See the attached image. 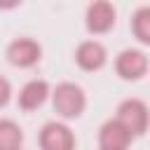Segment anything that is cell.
I'll use <instances>...</instances> for the list:
<instances>
[{"label": "cell", "instance_id": "1", "mask_svg": "<svg viewBox=\"0 0 150 150\" xmlns=\"http://www.w3.org/2000/svg\"><path fill=\"white\" fill-rule=\"evenodd\" d=\"M117 122L131 134L138 136L148 129V108L143 101L138 98H127L120 108H117Z\"/></svg>", "mask_w": 150, "mask_h": 150}, {"label": "cell", "instance_id": "2", "mask_svg": "<svg viewBox=\"0 0 150 150\" xmlns=\"http://www.w3.org/2000/svg\"><path fill=\"white\" fill-rule=\"evenodd\" d=\"M54 108L63 117H77L84 110V94H82V89L77 84H73V82L59 84L56 91H54Z\"/></svg>", "mask_w": 150, "mask_h": 150}, {"label": "cell", "instance_id": "3", "mask_svg": "<svg viewBox=\"0 0 150 150\" xmlns=\"http://www.w3.org/2000/svg\"><path fill=\"white\" fill-rule=\"evenodd\" d=\"M40 145H42V150H73L75 148V136L66 124L49 122L40 131Z\"/></svg>", "mask_w": 150, "mask_h": 150}, {"label": "cell", "instance_id": "4", "mask_svg": "<svg viewBox=\"0 0 150 150\" xmlns=\"http://www.w3.org/2000/svg\"><path fill=\"white\" fill-rule=\"evenodd\" d=\"M112 23H115V7L110 2L98 0V2L89 5V9H87V28L91 33H105L108 28H112Z\"/></svg>", "mask_w": 150, "mask_h": 150}, {"label": "cell", "instance_id": "5", "mask_svg": "<svg viewBox=\"0 0 150 150\" xmlns=\"http://www.w3.org/2000/svg\"><path fill=\"white\" fill-rule=\"evenodd\" d=\"M7 56L14 66H33L40 59V45L30 38H19L7 47Z\"/></svg>", "mask_w": 150, "mask_h": 150}, {"label": "cell", "instance_id": "6", "mask_svg": "<svg viewBox=\"0 0 150 150\" xmlns=\"http://www.w3.org/2000/svg\"><path fill=\"white\" fill-rule=\"evenodd\" d=\"M148 70V59L138 49H124L117 56V73L124 80H138Z\"/></svg>", "mask_w": 150, "mask_h": 150}, {"label": "cell", "instance_id": "7", "mask_svg": "<svg viewBox=\"0 0 150 150\" xmlns=\"http://www.w3.org/2000/svg\"><path fill=\"white\" fill-rule=\"evenodd\" d=\"M131 141V134L117 122V120H110L101 127V134H98V143L101 148H112V150H127Z\"/></svg>", "mask_w": 150, "mask_h": 150}, {"label": "cell", "instance_id": "8", "mask_svg": "<svg viewBox=\"0 0 150 150\" xmlns=\"http://www.w3.org/2000/svg\"><path fill=\"white\" fill-rule=\"evenodd\" d=\"M75 59H77V63H80L84 70H98V68L105 63V49H103L101 42L87 40V42H82V45L77 47Z\"/></svg>", "mask_w": 150, "mask_h": 150}, {"label": "cell", "instance_id": "9", "mask_svg": "<svg viewBox=\"0 0 150 150\" xmlns=\"http://www.w3.org/2000/svg\"><path fill=\"white\" fill-rule=\"evenodd\" d=\"M47 94H49L47 82H42V80H30V82L21 89V94H19V105H21L23 110H33V108H38V105L45 103Z\"/></svg>", "mask_w": 150, "mask_h": 150}, {"label": "cell", "instance_id": "10", "mask_svg": "<svg viewBox=\"0 0 150 150\" xmlns=\"http://www.w3.org/2000/svg\"><path fill=\"white\" fill-rule=\"evenodd\" d=\"M23 141L21 129L12 120H0V150H19Z\"/></svg>", "mask_w": 150, "mask_h": 150}, {"label": "cell", "instance_id": "11", "mask_svg": "<svg viewBox=\"0 0 150 150\" xmlns=\"http://www.w3.org/2000/svg\"><path fill=\"white\" fill-rule=\"evenodd\" d=\"M131 23H134V35L141 42L150 45V7H141L134 14V21Z\"/></svg>", "mask_w": 150, "mask_h": 150}, {"label": "cell", "instance_id": "12", "mask_svg": "<svg viewBox=\"0 0 150 150\" xmlns=\"http://www.w3.org/2000/svg\"><path fill=\"white\" fill-rule=\"evenodd\" d=\"M9 98V82L5 77H0V105H5Z\"/></svg>", "mask_w": 150, "mask_h": 150}, {"label": "cell", "instance_id": "13", "mask_svg": "<svg viewBox=\"0 0 150 150\" xmlns=\"http://www.w3.org/2000/svg\"><path fill=\"white\" fill-rule=\"evenodd\" d=\"M101 150H112V148H101Z\"/></svg>", "mask_w": 150, "mask_h": 150}]
</instances>
